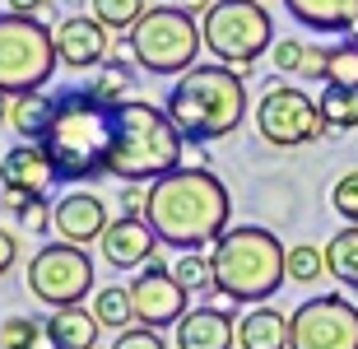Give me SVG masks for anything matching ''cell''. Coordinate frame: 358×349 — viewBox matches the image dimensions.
<instances>
[{"label": "cell", "mask_w": 358, "mask_h": 349, "mask_svg": "<svg viewBox=\"0 0 358 349\" xmlns=\"http://www.w3.org/2000/svg\"><path fill=\"white\" fill-rule=\"evenodd\" d=\"M117 145V103H103L89 84L56 94V117L42 135V149L56 163V182H93L107 173Z\"/></svg>", "instance_id": "2"}, {"label": "cell", "mask_w": 358, "mask_h": 349, "mask_svg": "<svg viewBox=\"0 0 358 349\" xmlns=\"http://www.w3.org/2000/svg\"><path fill=\"white\" fill-rule=\"evenodd\" d=\"M173 275L182 280V289H191V294H210L214 289V266H210V252H177L173 261Z\"/></svg>", "instance_id": "25"}, {"label": "cell", "mask_w": 358, "mask_h": 349, "mask_svg": "<svg viewBox=\"0 0 358 349\" xmlns=\"http://www.w3.org/2000/svg\"><path fill=\"white\" fill-rule=\"evenodd\" d=\"M42 336H47V322H33V317H5L0 322V349H38Z\"/></svg>", "instance_id": "29"}, {"label": "cell", "mask_w": 358, "mask_h": 349, "mask_svg": "<svg viewBox=\"0 0 358 349\" xmlns=\"http://www.w3.org/2000/svg\"><path fill=\"white\" fill-rule=\"evenodd\" d=\"M61 66L56 56L52 28L33 19V14H0V89L10 98L33 94L52 80V70Z\"/></svg>", "instance_id": "8"}, {"label": "cell", "mask_w": 358, "mask_h": 349, "mask_svg": "<svg viewBox=\"0 0 358 349\" xmlns=\"http://www.w3.org/2000/svg\"><path fill=\"white\" fill-rule=\"evenodd\" d=\"M326 275V252L312 247V242H298L289 247V280L293 284H317Z\"/></svg>", "instance_id": "27"}, {"label": "cell", "mask_w": 358, "mask_h": 349, "mask_svg": "<svg viewBox=\"0 0 358 349\" xmlns=\"http://www.w3.org/2000/svg\"><path fill=\"white\" fill-rule=\"evenodd\" d=\"M98 331H103V322L93 317V308H52V317H47V336H52L56 349H93L98 345Z\"/></svg>", "instance_id": "20"}, {"label": "cell", "mask_w": 358, "mask_h": 349, "mask_svg": "<svg viewBox=\"0 0 358 349\" xmlns=\"http://www.w3.org/2000/svg\"><path fill=\"white\" fill-rule=\"evenodd\" d=\"M182 131L163 108L126 98L117 103V145H112L107 173L121 182H159L173 168H182Z\"/></svg>", "instance_id": "5"}, {"label": "cell", "mask_w": 358, "mask_h": 349, "mask_svg": "<svg viewBox=\"0 0 358 349\" xmlns=\"http://www.w3.org/2000/svg\"><path fill=\"white\" fill-rule=\"evenodd\" d=\"M205 52L224 66H256V56L275 47V19L261 0H214L210 14L200 19Z\"/></svg>", "instance_id": "7"}, {"label": "cell", "mask_w": 358, "mask_h": 349, "mask_svg": "<svg viewBox=\"0 0 358 349\" xmlns=\"http://www.w3.org/2000/svg\"><path fill=\"white\" fill-rule=\"evenodd\" d=\"M149 229L173 252L214 247L233 224V196L210 168H173L168 177L149 182Z\"/></svg>", "instance_id": "1"}, {"label": "cell", "mask_w": 358, "mask_h": 349, "mask_svg": "<svg viewBox=\"0 0 358 349\" xmlns=\"http://www.w3.org/2000/svg\"><path fill=\"white\" fill-rule=\"evenodd\" d=\"M270 61H275L279 75H303L307 42H298V38H275V47H270Z\"/></svg>", "instance_id": "33"}, {"label": "cell", "mask_w": 358, "mask_h": 349, "mask_svg": "<svg viewBox=\"0 0 358 349\" xmlns=\"http://www.w3.org/2000/svg\"><path fill=\"white\" fill-rule=\"evenodd\" d=\"M321 252H326V275L358 294V224H345Z\"/></svg>", "instance_id": "22"}, {"label": "cell", "mask_w": 358, "mask_h": 349, "mask_svg": "<svg viewBox=\"0 0 358 349\" xmlns=\"http://www.w3.org/2000/svg\"><path fill=\"white\" fill-rule=\"evenodd\" d=\"M163 112L173 117V126L182 131L186 145H210V140H224V135H233L242 126V117H247V84L224 61L191 66L168 89Z\"/></svg>", "instance_id": "3"}, {"label": "cell", "mask_w": 358, "mask_h": 349, "mask_svg": "<svg viewBox=\"0 0 358 349\" xmlns=\"http://www.w3.org/2000/svg\"><path fill=\"white\" fill-rule=\"evenodd\" d=\"M56 182V163L52 154L42 149V140H19V145L5 149V159H0V187L5 191H42Z\"/></svg>", "instance_id": "16"}, {"label": "cell", "mask_w": 358, "mask_h": 349, "mask_svg": "<svg viewBox=\"0 0 358 349\" xmlns=\"http://www.w3.org/2000/svg\"><path fill=\"white\" fill-rule=\"evenodd\" d=\"M10 5V14H33V19H52V0H5Z\"/></svg>", "instance_id": "37"}, {"label": "cell", "mask_w": 358, "mask_h": 349, "mask_svg": "<svg viewBox=\"0 0 358 349\" xmlns=\"http://www.w3.org/2000/svg\"><path fill=\"white\" fill-rule=\"evenodd\" d=\"M331 84H349V89H358V42H340V47H331Z\"/></svg>", "instance_id": "32"}, {"label": "cell", "mask_w": 358, "mask_h": 349, "mask_svg": "<svg viewBox=\"0 0 358 349\" xmlns=\"http://www.w3.org/2000/svg\"><path fill=\"white\" fill-rule=\"evenodd\" d=\"M10 103H14V98L5 94V89H0V126H5V121H10Z\"/></svg>", "instance_id": "40"}, {"label": "cell", "mask_w": 358, "mask_h": 349, "mask_svg": "<svg viewBox=\"0 0 358 349\" xmlns=\"http://www.w3.org/2000/svg\"><path fill=\"white\" fill-rule=\"evenodd\" d=\"M214 294L242 308L270 303L289 280V247L261 224H238L210 247Z\"/></svg>", "instance_id": "4"}, {"label": "cell", "mask_w": 358, "mask_h": 349, "mask_svg": "<svg viewBox=\"0 0 358 349\" xmlns=\"http://www.w3.org/2000/svg\"><path fill=\"white\" fill-rule=\"evenodd\" d=\"M289 349H358V308L340 294H317L289 317Z\"/></svg>", "instance_id": "11"}, {"label": "cell", "mask_w": 358, "mask_h": 349, "mask_svg": "<svg viewBox=\"0 0 358 349\" xmlns=\"http://www.w3.org/2000/svg\"><path fill=\"white\" fill-rule=\"evenodd\" d=\"M121 215H135V219H145V210H149V187L145 182H126L121 187Z\"/></svg>", "instance_id": "36"}, {"label": "cell", "mask_w": 358, "mask_h": 349, "mask_svg": "<svg viewBox=\"0 0 358 349\" xmlns=\"http://www.w3.org/2000/svg\"><path fill=\"white\" fill-rule=\"evenodd\" d=\"M256 131H261V140H270L275 149H293V145L321 140L331 126H326V117H321L317 98H307L303 89L275 80L266 94H261V103H256Z\"/></svg>", "instance_id": "10"}, {"label": "cell", "mask_w": 358, "mask_h": 349, "mask_svg": "<svg viewBox=\"0 0 358 349\" xmlns=\"http://www.w3.org/2000/svg\"><path fill=\"white\" fill-rule=\"evenodd\" d=\"M98 252L107 256V266L117 270H145L159 252V233L149 229V219L135 215H117L107 224V233L98 238Z\"/></svg>", "instance_id": "14"}, {"label": "cell", "mask_w": 358, "mask_h": 349, "mask_svg": "<svg viewBox=\"0 0 358 349\" xmlns=\"http://www.w3.org/2000/svg\"><path fill=\"white\" fill-rule=\"evenodd\" d=\"M52 38H56L61 66H70V70L103 66L107 52H112V28L98 24L93 14H70V19H61V24L52 28Z\"/></svg>", "instance_id": "13"}, {"label": "cell", "mask_w": 358, "mask_h": 349, "mask_svg": "<svg viewBox=\"0 0 358 349\" xmlns=\"http://www.w3.org/2000/svg\"><path fill=\"white\" fill-rule=\"evenodd\" d=\"M261 5H266V0H261Z\"/></svg>", "instance_id": "42"}, {"label": "cell", "mask_w": 358, "mask_h": 349, "mask_svg": "<svg viewBox=\"0 0 358 349\" xmlns=\"http://www.w3.org/2000/svg\"><path fill=\"white\" fill-rule=\"evenodd\" d=\"M131 84H135V80H131V70L121 66V61H107L89 89L103 98V103H126V98H131Z\"/></svg>", "instance_id": "30"}, {"label": "cell", "mask_w": 358, "mask_h": 349, "mask_svg": "<svg viewBox=\"0 0 358 349\" xmlns=\"http://www.w3.org/2000/svg\"><path fill=\"white\" fill-rule=\"evenodd\" d=\"M298 80L331 84V47H307V61H303V75H298Z\"/></svg>", "instance_id": "35"}, {"label": "cell", "mask_w": 358, "mask_h": 349, "mask_svg": "<svg viewBox=\"0 0 358 349\" xmlns=\"http://www.w3.org/2000/svg\"><path fill=\"white\" fill-rule=\"evenodd\" d=\"M163 5H177V10H186V14H200V19H205L214 0H163Z\"/></svg>", "instance_id": "39"}, {"label": "cell", "mask_w": 358, "mask_h": 349, "mask_svg": "<svg viewBox=\"0 0 358 349\" xmlns=\"http://www.w3.org/2000/svg\"><path fill=\"white\" fill-rule=\"evenodd\" d=\"M238 349H289V317L270 303L247 308L238 322Z\"/></svg>", "instance_id": "19"}, {"label": "cell", "mask_w": 358, "mask_h": 349, "mask_svg": "<svg viewBox=\"0 0 358 349\" xmlns=\"http://www.w3.org/2000/svg\"><path fill=\"white\" fill-rule=\"evenodd\" d=\"M107 205L93 196V191H66L61 201L52 205V229L61 233L66 242H80V247H89V242H98L107 233Z\"/></svg>", "instance_id": "15"}, {"label": "cell", "mask_w": 358, "mask_h": 349, "mask_svg": "<svg viewBox=\"0 0 358 349\" xmlns=\"http://www.w3.org/2000/svg\"><path fill=\"white\" fill-rule=\"evenodd\" d=\"M52 117H56V94H42V89L19 94L10 103V126H14L19 140H42L47 126H52Z\"/></svg>", "instance_id": "21"}, {"label": "cell", "mask_w": 358, "mask_h": 349, "mask_svg": "<svg viewBox=\"0 0 358 349\" xmlns=\"http://www.w3.org/2000/svg\"><path fill=\"white\" fill-rule=\"evenodd\" d=\"M303 28L317 33H358V0H284Z\"/></svg>", "instance_id": "18"}, {"label": "cell", "mask_w": 358, "mask_h": 349, "mask_svg": "<svg viewBox=\"0 0 358 349\" xmlns=\"http://www.w3.org/2000/svg\"><path fill=\"white\" fill-rule=\"evenodd\" d=\"M177 331V349H233L238 345V322L224 308H191Z\"/></svg>", "instance_id": "17"}, {"label": "cell", "mask_w": 358, "mask_h": 349, "mask_svg": "<svg viewBox=\"0 0 358 349\" xmlns=\"http://www.w3.org/2000/svg\"><path fill=\"white\" fill-rule=\"evenodd\" d=\"M331 210L345 224H358V168L345 177H335V187H331Z\"/></svg>", "instance_id": "31"}, {"label": "cell", "mask_w": 358, "mask_h": 349, "mask_svg": "<svg viewBox=\"0 0 358 349\" xmlns=\"http://www.w3.org/2000/svg\"><path fill=\"white\" fill-rule=\"evenodd\" d=\"M14 261H19V242H14L10 229H0V275H10Z\"/></svg>", "instance_id": "38"}, {"label": "cell", "mask_w": 358, "mask_h": 349, "mask_svg": "<svg viewBox=\"0 0 358 349\" xmlns=\"http://www.w3.org/2000/svg\"><path fill=\"white\" fill-rule=\"evenodd\" d=\"M317 103H321V117H326L331 131H358V89H349V84H326Z\"/></svg>", "instance_id": "24"}, {"label": "cell", "mask_w": 358, "mask_h": 349, "mask_svg": "<svg viewBox=\"0 0 358 349\" xmlns=\"http://www.w3.org/2000/svg\"><path fill=\"white\" fill-rule=\"evenodd\" d=\"M126 47H131L135 66H145L149 75H186L205 47V33H200L196 14L177 10V5H154L135 19Z\"/></svg>", "instance_id": "6"}, {"label": "cell", "mask_w": 358, "mask_h": 349, "mask_svg": "<svg viewBox=\"0 0 358 349\" xmlns=\"http://www.w3.org/2000/svg\"><path fill=\"white\" fill-rule=\"evenodd\" d=\"M112 349H168V345H163V336L154 326H126V331H117Z\"/></svg>", "instance_id": "34"}, {"label": "cell", "mask_w": 358, "mask_h": 349, "mask_svg": "<svg viewBox=\"0 0 358 349\" xmlns=\"http://www.w3.org/2000/svg\"><path fill=\"white\" fill-rule=\"evenodd\" d=\"M93 317L107 326V331H126L135 326V303L126 284H107V289H93Z\"/></svg>", "instance_id": "23"}, {"label": "cell", "mask_w": 358, "mask_h": 349, "mask_svg": "<svg viewBox=\"0 0 358 349\" xmlns=\"http://www.w3.org/2000/svg\"><path fill=\"white\" fill-rule=\"evenodd\" d=\"M89 14L107 28H126L131 33L135 19L145 14V0H89Z\"/></svg>", "instance_id": "28"}, {"label": "cell", "mask_w": 358, "mask_h": 349, "mask_svg": "<svg viewBox=\"0 0 358 349\" xmlns=\"http://www.w3.org/2000/svg\"><path fill=\"white\" fill-rule=\"evenodd\" d=\"M354 42H358V33H354Z\"/></svg>", "instance_id": "41"}, {"label": "cell", "mask_w": 358, "mask_h": 349, "mask_svg": "<svg viewBox=\"0 0 358 349\" xmlns=\"http://www.w3.org/2000/svg\"><path fill=\"white\" fill-rule=\"evenodd\" d=\"M24 280H28V294L38 298V303H47V308H75V303H84L93 294V261L80 242L56 238V242L33 252Z\"/></svg>", "instance_id": "9"}, {"label": "cell", "mask_w": 358, "mask_h": 349, "mask_svg": "<svg viewBox=\"0 0 358 349\" xmlns=\"http://www.w3.org/2000/svg\"><path fill=\"white\" fill-rule=\"evenodd\" d=\"M5 210H10V215H19L33 233H47V229H52V210H47V201H42V196H33V191H5Z\"/></svg>", "instance_id": "26"}, {"label": "cell", "mask_w": 358, "mask_h": 349, "mask_svg": "<svg viewBox=\"0 0 358 349\" xmlns=\"http://www.w3.org/2000/svg\"><path fill=\"white\" fill-rule=\"evenodd\" d=\"M131 289V303H135V322L140 326H177L186 317V298H191V289H182V280L173 275V266H163L159 256L149 261L145 270H135V280L126 284Z\"/></svg>", "instance_id": "12"}]
</instances>
